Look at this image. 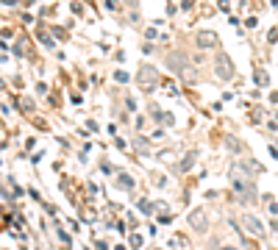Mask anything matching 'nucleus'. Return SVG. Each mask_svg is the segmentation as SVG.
Instances as JSON below:
<instances>
[{
	"label": "nucleus",
	"instance_id": "f257e3e1",
	"mask_svg": "<svg viewBox=\"0 0 278 250\" xmlns=\"http://www.w3.org/2000/svg\"><path fill=\"white\" fill-rule=\"evenodd\" d=\"M214 70H217V75H220L223 81H228V78L234 75V70H231V61H228V56H217Z\"/></svg>",
	"mask_w": 278,
	"mask_h": 250
},
{
	"label": "nucleus",
	"instance_id": "20e7f679",
	"mask_svg": "<svg viewBox=\"0 0 278 250\" xmlns=\"http://www.w3.org/2000/svg\"><path fill=\"white\" fill-rule=\"evenodd\" d=\"M198 45H200V47H209V45H214V37H211V34H200Z\"/></svg>",
	"mask_w": 278,
	"mask_h": 250
},
{
	"label": "nucleus",
	"instance_id": "f03ea898",
	"mask_svg": "<svg viewBox=\"0 0 278 250\" xmlns=\"http://www.w3.org/2000/svg\"><path fill=\"white\" fill-rule=\"evenodd\" d=\"M242 223L248 225V231H251V234H256V236H264V228H262V223H259V220H253L251 214H245V217H242Z\"/></svg>",
	"mask_w": 278,
	"mask_h": 250
},
{
	"label": "nucleus",
	"instance_id": "7ed1b4c3",
	"mask_svg": "<svg viewBox=\"0 0 278 250\" xmlns=\"http://www.w3.org/2000/svg\"><path fill=\"white\" fill-rule=\"evenodd\" d=\"M192 225H195L198 231H203V228H206V217H203V211H195V214H192Z\"/></svg>",
	"mask_w": 278,
	"mask_h": 250
}]
</instances>
